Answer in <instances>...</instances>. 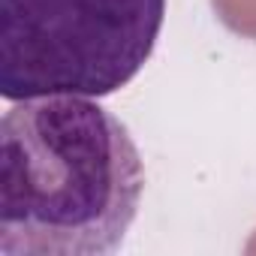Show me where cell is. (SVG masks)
I'll list each match as a JSON object with an SVG mask.
<instances>
[{
	"label": "cell",
	"mask_w": 256,
	"mask_h": 256,
	"mask_svg": "<svg viewBox=\"0 0 256 256\" xmlns=\"http://www.w3.org/2000/svg\"><path fill=\"white\" fill-rule=\"evenodd\" d=\"M166 0H0V94L108 96L148 64Z\"/></svg>",
	"instance_id": "2"
},
{
	"label": "cell",
	"mask_w": 256,
	"mask_h": 256,
	"mask_svg": "<svg viewBox=\"0 0 256 256\" xmlns=\"http://www.w3.org/2000/svg\"><path fill=\"white\" fill-rule=\"evenodd\" d=\"M145 169L96 96L16 100L0 124V253L108 256L130 232Z\"/></svg>",
	"instance_id": "1"
}]
</instances>
